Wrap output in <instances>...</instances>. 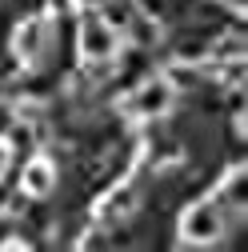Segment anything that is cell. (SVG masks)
I'll list each match as a JSON object with an SVG mask.
<instances>
[{
  "label": "cell",
  "mask_w": 248,
  "mask_h": 252,
  "mask_svg": "<svg viewBox=\"0 0 248 252\" xmlns=\"http://www.w3.org/2000/svg\"><path fill=\"white\" fill-rule=\"evenodd\" d=\"M12 48H16L20 60H28V64H32V60L48 48V24L36 20V16H32V20H24L16 32H12Z\"/></svg>",
  "instance_id": "3"
},
{
  "label": "cell",
  "mask_w": 248,
  "mask_h": 252,
  "mask_svg": "<svg viewBox=\"0 0 248 252\" xmlns=\"http://www.w3.org/2000/svg\"><path fill=\"white\" fill-rule=\"evenodd\" d=\"M52 184H56V172H52L48 160H32V164L24 168V192L28 196H48Z\"/></svg>",
  "instance_id": "5"
},
{
  "label": "cell",
  "mask_w": 248,
  "mask_h": 252,
  "mask_svg": "<svg viewBox=\"0 0 248 252\" xmlns=\"http://www.w3.org/2000/svg\"><path fill=\"white\" fill-rule=\"evenodd\" d=\"M168 104H172V84L168 80H144L132 96V108L144 112V116H160V112H168Z\"/></svg>",
  "instance_id": "4"
},
{
  "label": "cell",
  "mask_w": 248,
  "mask_h": 252,
  "mask_svg": "<svg viewBox=\"0 0 248 252\" xmlns=\"http://www.w3.org/2000/svg\"><path fill=\"white\" fill-rule=\"evenodd\" d=\"M76 4H80V8H100L104 0H76Z\"/></svg>",
  "instance_id": "9"
},
{
  "label": "cell",
  "mask_w": 248,
  "mask_h": 252,
  "mask_svg": "<svg viewBox=\"0 0 248 252\" xmlns=\"http://www.w3.org/2000/svg\"><path fill=\"white\" fill-rule=\"evenodd\" d=\"M76 44H80V56L84 60H108L116 52V28L104 24L100 16H88L76 32Z\"/></svg>",
  "instance_id": "2"
},
{
  "label": "cell",
  "mask_w": 248,
  "mask_h": 252,
  "mask_svg": "<svg viewBox=\"0 0 248 252\" xmlns=\"http://www.w3.org/2000/svg\"><path fill=\"white\" fill-rule=\"evenodd\" d=\"M172 80H176L180 88H188V84H196V68H184V64H172Z\"/></svg>",
  "instance_id": "7"
},
{
  "label": "cell",
  "mask_w": 248,
  "mask_h": 252,
  "mask_svg": "<svg viewBox=\"0 0 248 252\" xmlns=\"http://www.w3.org/2000/svg\"><path fill=\"white\" fill-rule=\"evenodd\" d=\"M132 188H120L116 196H108V208H104V216H124V212H132Z\"/></svg>",
  "instance_id": "6"
},
{
  "label": "cell",
  "mask_w": 248,
  "mask_h": 252,
  "mask_svg": "<svg viewBox=\"0 0 248 252\" xmlns=\"http://www.w3.org/2000/svg\"><path fill=\"white\" fill-rule=\"evenodd\" d=\"M220 232H224V208L216 200L192 204L188 212H184V220H180V236L188 244H212Z\"/></svg>",
  "instance_id": "1"
},
{
  "label": "cell",
  "mask_w": 248,
  "mask_h": 252,
  "mask_svg": "<svg viewBox=\"0 0 248 252\" xmlns=\"http://www.w3.org/2000/svg\"><path fill=\"white\" fill-rule=\"evenodd\" d=\"M0 124H4V116H0Z\"/></svg>",
  "instance_id": "10"
},
{
  "label": "cell",
  "mask_w": 248,
  "mask_h": 252,
  "mask_svg": "<svg viewBox=\"0 0 248 252\" xmlns=\"http://www.w3.org/2000/svg\"><path fill=\"white\" fill-rule=\"evenodd\" d=\"M8 160H12V152H8L4 144H0V176H4V168H8Z\"/></svg>",
  "instance_id": "8"
}]
</instances>
